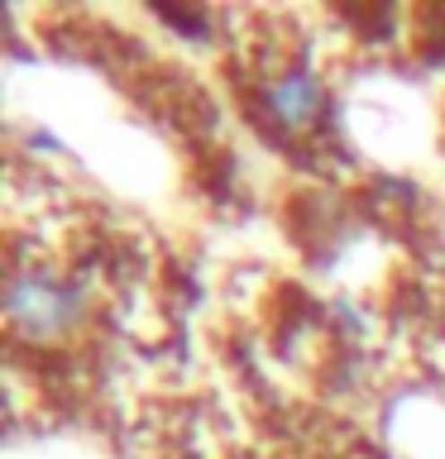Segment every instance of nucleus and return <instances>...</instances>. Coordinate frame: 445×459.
Instances as JSON below:
<instances>
[{
	"mask_svg": "<svg viewBox=\"0 0 445 459\" xmlns=\"http://www.w3.org/2000/svg\"><path fill=\"white\" fill-rule=\"evenodd\" d=\"M321 110H326V86L311 67L292 63V67L273 72V77L264 82V115L278 129H287V134L311 129L316 120H321Z\"/></svg>",
	"mask_w": 445,
	"mask_h": 459,
	"instance_id": "f03ea898",
	"label": "nucleus"
},
{
	"mask_svg": "<svg viewBox=\"0 0 445 459\" xmlns=\"http://www.w3.org/2000/svg\"><path fill=\"white\" fill-rule=\"evenodd\" d=\"M86 316V287L72 278H57L53 268H14L5 278V325L10 335L29 344L63 340Z\"/></svg>",
	"mask_w": 445,
	"mask_h": 459,
	"instance_id": "f257e3e1",
	"label": "nucleus"
}]
</instances>
